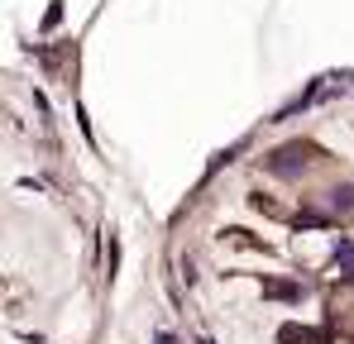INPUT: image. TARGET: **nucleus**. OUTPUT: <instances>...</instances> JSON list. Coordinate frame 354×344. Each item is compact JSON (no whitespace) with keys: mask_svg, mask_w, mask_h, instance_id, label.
Returning a JSON list of instances; mask_svg holds the SVG:
<instances>
[{"mask_svg":"<svg viewBox=\"0 0 354 344\" xmlns=\"http://www.w3.org/2000/svg\"><path fill=\"white\" fill-rule=\"evenodd\" d=\"M301 158H306V149H301V144H288V149H278L268 163H273V172H283V177H288V172H297L292 163H301Z\"/></svg>","mask_w":354,"mask_h":344,"instance_id":"1","label":"nucleus"},{"mask_svg":"<svg viewBox=\"0 0 354 344\" xmlns=\"http://www.w3.org/2000/svg\"><path fill=\"white\" fill-rule=\"evenodd\" d=\"M263 296H273V301H301V296H306V287H301V283H288V278H278V283L263 287Z\"/></svg>","mask_w":354,"mask_h":344,"instance_id":"2","label":"nucleus"},{"mask_svg":"<svg viewBox=\"0 0 354 344\" xmlns=\"http://www.w3.org/2000/svg\"><path fill=\"white\" fill-rule=\"evenodd\" d=\"M335 263L340 268H354V244H335Z\"/></svg>","mask_w":354,"mask_h":344,"instance_id":"3","label":"nucleus"},{"mask_svg":"<svg viewBox=\"0 0 354 344\" xmlns=\"http://www.w3.org/2000/svg\"><path fill=\"white\" fill-rule=\"evenodd\" d=\"M153 344H177V340L168 335V330H158V335H153Z\"/></svg>","mask_w":354,"mask_h":344,"instance_id":"4","label":"nucleus"},{"mask_svg":"<svg viewBox=\"0 0 354 344\" xmlns=\"http://www.w3.org/2000/svg\"><path fill=\"white\" fill-rule=\"evenodd\" d=\"M201 344H216V340H201Z\"/></svg>","mask_w":354,"mask_h":344,"instance_id":"5","label":"nucleus"}]
</instances>
